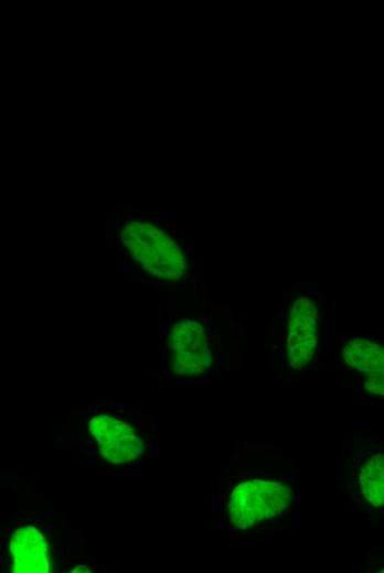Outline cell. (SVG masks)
Here are the masks:
<instances>
[{
	"instance_id": "1",
	"label": "cell",
	"mask_w": 384,
	"mask_h": 573,
	"mask_svg": "<svg viewBox=\"0 0 384 573\" xmlns=\"http://www.w3.org/2000/svg\"><path fill=\"white\" fill-rule=\"evenodd\" d=\"M292 498L290 487L270 479H247L237 484L228 499L231 522L238 529L252 528L279 515Z\"/></svg>"
},
{
	"instance_id": "2",
	"label": "cell",
	"mask_w": 384,
	"mask_h": 573,
	"mask_svg": "<svg viewBox=\"0 0 384 573\" xmlns=\"http://www.w3.org/2000/svg\"><path fill=\"white\" fill-rule=\"evenodd\" d=\"M168 347L171 350L173 374L178 376L201 374L214 361L204 328L195 321L177 322L168 338Z\"/></svg>"
},
{
	"instance_id": "3",
	"label": "cell",
	"mask_w": 384,
	"mask_h": 573,
	"mask_svg": "<svg viewBox=\"0 0 384 573\" xmlns=\"http://www.w3.org/2000/svg\"><path fill=\"white\" fill-rule=\"evenodd\" d=\"M89 431L97 441L105 460L114 464L136 461L143 452L141 439L126 422L108 414L90 419Z\"/></svg>"
},
{
	"instance_id": "4",
	"label": "cell",
	"mask_w": 384,
	"mask_h": 573,
	"mask_svg": "<svg viewBox=\"0 0 384 573\" xmlns=\"http://www.w3.org/2000/svg\"><path fill=\"white\" fill-rule=\"evenodd\" d=\"M341 354L349 367L365 376L366 391L384 396V346L355 337L346 343Z\"/></svg>"
},
{
	"instance_id": "5",
	"label": "cell",
	"mask_w": 384,
	"mask_h": 573,
	"mask_svg": "<svg viewBox=\"0 0 384 573\" xmlns=\"http://www.w3.org/2000/svg\"><path fill=\"white\" fill-rule=\"evenodd\" d=\"M12 572L47 573L51 569V553L44 536L34 527L15 530L10 540Z\"/></svg>"
},
{
	"instance_id": "6",
	"label": "cell",
	"mask_w": 384,
	"mask_h": 573,
	"mask_svg": "<svg viewBox=\"0 0 384 573\" xmlns=\"http://www.w3.org/2000/svg\"><path fill=\"white\" fill-rule=\"evenodd\" d=\"M359 485L369 504L374 507L384 506V454H374L362 464Z\"/></svg>"
},
{
	"instance_id": "7",
	"label": "cell",
	"mask_w": 384,
	"mask_h": 573,
	"mask_svg": "<svg viewBox=\"0 0 384 573\" xmlns=\"http://www.w3.org/2000/svg\"><path fill=\"white\" fill-rule=\"evenodd\" d=\"M164 304V300L162 298H160L159 300V315L161 316L162 315V305Z\"/></svg>"
},
{
	"instance_id": "8",
	"label": "cell",
	"mask_w": 384,
	"mask_h": 573,
	"mask_svg": "<svg viewBox=\"0 0 384 573\" xmlns=\"http://www.w3.org/2000/svg\"><path fill=\"white\" fill-rule=\"evenodd\" d=\"M132 216H134V213H129V214L124 216V219L125 220L130 219V218H132Z\"/></svg>"
},
{
	"instance_id": "9",
	"label": "cell",
	"mask_w": 384,
	"mask_h": 573,
	"mask_svg": "<svg viewBox=\"0 0 384 573\" xmlns=\"http://www.w3.org/2000/svg\"><path fill=\"white\" fill-rule=\"evenodd\" d=\"M114 246L116 248H119L120 247V244H119V240L118 239H114Z\"/></svg>"
},
{
	"instance_id": "10",
	"label": "cell",
	"mask_w": 384,
	"mask_h": 573,
	"mask_svg": "<svg viewBox=\"0 0 384 573\" xmlns=\"http://www.w3.org/2000/svg\"><path fill=\"white\" fill-rule=\"evenodd\" d=\"M107 219H109L111 216H113V213L111 212H107Z\"/></svg>"
},
{
	"instance_id": "11",
	"label": "cell",
	"mask_w": 384,
	"mask_h": 573,
	"mask_svg": "<svg viewBox=\"0 0 384 573\" xmlns=\"http://www.w3.org/2000/svg\"><path fill=\"white\" fill-rule=\"evenodd\" d=\"M124 281H125V282L130 281L129 275L125 274V279H124Z\"/></svg>"
},
{
	"instance_id": "12",
	"label": "cell",
	"mask_w": 384,
	"mask_h": 573,
	"mask_svg": "<svg viewBox=\"0 0 384 573\" xmlns=\"http://www.w3.org/2000/svg\"><path fill=\"white\" fill-rule=\"evenodd\" d=\"M124 260H127V261H128V255H127V252H124Z\"/></svg>"
},
{
	"instance_id": "13",
	"label": "cell",
	"mask_w": 384,
	"mask_h": 573,
	"mask_svg": "<svg viewBox=\"0 0 384 573\" xmlns=\"http://www.w3.org/2000/svg\"><path fill=\"white\" fill-rule=\"evenodd\" d=\"M153 220H154L156 223H159V217H153Z\"/></svg>"
},
{
	"instance_id": "14",
	"label": "cell",
	"mask_w": 384,
	"mask_h": 573,
	"mask_svg": "<svg viewBox=\"0 0 384 573\" xmlns=\"http://www.w3.org/2000/svg\"><path fill=\"white\" fill-rule=\"evenodd\" d=\"M200 321H206V317H199Z\"/></svg>"
}]
</instances>
